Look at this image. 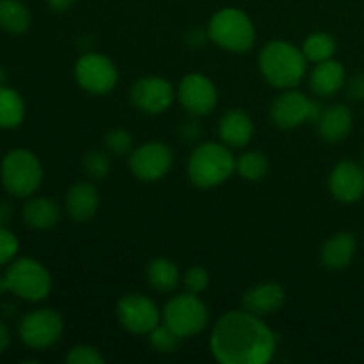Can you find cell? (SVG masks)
<instances>
[{"instance_id": "cell-1", "label": "cell", "mask_w": 364, "mask_h": 364, "mask_svg": "<svg viewBox=\"0 0 364 364\" xmlns=\"http://www.w3.org/2000/svg\"><path fill=\"white\" fill-rule=\"evenodd\" d=\"M276 348L277 334L247 309L220 316L210 336V352L220 364H267Z\"/></svg>"}, {"instance_id": "cell-2", "label": "cell", "mask_w": 364, "mask_h": 364, "mask_svg": "<svg viewBox=\"0 0 364 364\" xmlns=\"http://www.w3.org/2000/svg\"><path fill=\"white\" fill-rule=\"evenodd\" d=\"M259 73L276 89H294L308 71V59L302 48L283 39L269 41L258 55Z\"/></svg>"}, {"instance_id": "cell-3", "label": "cell", "mask_w": 364, "mask_h": 364, "mask_svg": "<svg viewBox=\"0 0 364 364\" xmlns=\"http://www.w3.org/2000/svg\"><path fill=\"white\" fill-rule=\"evenodd\" d=\"M237 159L224 142H203L187 160V176L198 188H213L231 178Z\"/></svg>"}, {"instance_id": "cell-4", "label": "cell", "mask_w": 364, "mask_h": 364, "mask_svg": "<svg viewBox=\"0 0 364 364\" xmlns=\"http://www.w3.org/2000/svg\"><path fill=\"white\" fill-rule=\"evenodd\" d=\"M206 34L219 48L245 53L255 46L256 27L247 13L238 7H223L208 21Z\"/></svg>"}, {"instance_id": "cell-5", "label": "cell", "mask_w": 364, "mask_h": 364, "mask_svg": "<svg viewBox=\"0 0 364 364\" xmlns=\"http://www.w3.org/2000/svg\"><path fill=\"white\" fill-rule=\"evenodd\" d=\"M2 291H11L28 302H41L52 291V276L38 259H13L2 276Z\"/></svg>"}, {"instance_id": "cell-6", "label": "cell", "mask_w": 364, "mask_h": 364, "mask_svg": "<svg viewBox=\"0 0 364 364\" xmlns=\"http://www.w3.org/2000/svg\"><path fill=\"white\" fill-rule=\"evenodd\" d=\"M41 160L25 148H14L0 164V181L7 194L14 198H31L43 183Z\"/></svg>"}, {"instance_id": "cell-7", "label": "cell", "mask_w": 364, "mask_h": 364, "mask_svg": "<svg viewBox=\"0 0 364 364\" xmlns=\"http://www.w3.org/2000/svg\"><path fill=\"white\" fill-rule=\"evenodd\" d=\"M162 322L173 329L181 340L203 333L210 323V313L199 295L178 294L162 308Z\"/></svg>"}, {"instance_id": "cell-8", "label": "cell", "mask_w": 364, "mask_h": 364, "mask_svg": "<svg viewBox=\"0 0 364 364\" xmlns=\"http://www.w3.org/2000/svg\"><path fill=\"white\" fill-rule=\"evenodd\" d=\"M73 73L78 87L95 96L110 92L119 80V73L112 59L98 52L82 53L75 63Z\"/></svg>"}, {"instance_id": "cell-9", "label": "cell", "mask_w": 364, "mask_h": 364, "mask_svg": "<svg viewBox=\"0 0 364 364\" xmlns=\"http://www.w3.org/2000/svg\"><path fill=\"white\" fill-rule=\"evenodd\" d=\"M116 316L119 326L127 333L148 336L162 322V309L151 297L134 291V294L123 295L117 301Z\"/></svg>"}, {"instance_id": "cell-10", "label": "cell", "mask_w": 364, "mask_h": 364, "mask_svg": "<svg viewBox=\"0 0 364 364\" xmlns=\"http://www.w3.org/2000/svg\"><path fill=\"white\" fill-rule=\"evenodd\" d=\"M64 320L55 309L41 308L28 311L18 326V334L25 347L32 350H45L60 340Z\"/></svg>"}, {"instance_id": "cell-11", "label": "cell", "mask_w": 364, "mask_h": 364, "mask_svg": "<svg viewBox=\"0 0 364 364\" xmlns=\"http://www.w3.org/2000/svg\"><path fill=\"white\" fill-rule=\"evenodd\" d=\"M323 107L309 100L304 92L287 89L274 100L270 107V119L281 130H294L306 121H318Z\"/></svg>"}, {"instance_id": "cell-12", "label": "cell", "mask_w": 364, "mask_h": 364, "mask_svg": "<svg viewBox=\"0 0 364 364\" xmlns=\"http://www.w3.org/2000/svg\"><path fill=\"white\" fill-rule=\"evenodd\" d=\"M174 162V153L162 141H149L128 155L132 174L144 183H153L166 176Z\"/></svg>"}, {"instance_id": "cell-13", "label": "cell", "mask_w": 364, "mask_h": 364, "mask_svg": "<svg viewBox=\"0 0 364 364\" xmlns=\"http://www.w3.org/2000/svg\"><path fill=\"white\" fill-rule=\"evenodd\" d=\"M174 98H176V91H174L173 84L159 75L139 78L130 89V100L135 109L149 114V116L166 112L173 105Z\"/></svg>"}, {"instance_id": "cell-14", "label": "cell", "mask_w": 364, "mask_h": 364, "mask_svg": "<svg viewBox=\"0 0 364 364\" xmlns=\"http://www.w3.org/2000/svg\"><path fill=\"white\" fill-rule=\"evenodd\" d=\"M176 98L192 116H206L219 102V92L210 77L203 73H188L180 80Z\"/></svg>"}, {"instance_id": "cell-15", "label": "cell", "mask_w": 364, "mask_h": 364, "mask_svg": "<svg viewBox=\"0 0 364 364\" xmlns=\"http://www.w3.org/2000/svg\"><path fill=\"white\" fill-rule=\"evenodd\" d=\"M329 192L340 203H358L364 196V169L354 160H341L329 174Z\"/></svg>"}, {"instance_id": "cell-16", "label": "cell", "mask_w": 364, "mask_h": 364, "mask_svg": "<svg viewBox=\"0 0 364 364\" xmlns=\"http://www.w3.org/2000/svg\"><path fill=\"white\" fill-rule=\"evenodd\" d=\"M64 208L75 223H89L100 208V192L96 185L84 180L71 185L64 198Z\"/></svg>"}, {"instance_id": "cell-17", "label": "cell", "mask_w": 364, "mask_h": 364, "mask_svg": "<svg viewBox=\"0 0 364 364\" xmlns=\"http://www.w3.org/2000/svg\"><path fill=\"white\" fill-rule=\"evenodd\" d=\"M287 299V291L276 281H267L249 288L242 297V306L258 316L274 315L279 311Z\"/></svg>"}, {"instance_id": "cell-18", "label": "cell", "mask_w": 364, "mask_h": 364, "mask_svg": "<svg viewBox=\"0 0 364 364\" xmlns=\"http://www.w3.org/2000/svg\"><path fill=\"white\" fill-rule=\"evenodd\" d=\"M352 127H354V114L347 105H341V103L323 109L316 121L318 135L322 141L331 142V144L345 141L352 132Z\"/></svg>"}, {"instance_id": "cell-19", "label": "cell", "mask_w": 364, "mask_h": 364, "mask_svg": "<svg viewBox=\"0 0 364 364\" xmlns=\"http://www.w3.org/2000/svg\"><path fill=\"white\" fill-rule=\"evenodd\" d=\"M219 139L228 148H245L255 135L251 116L240 109H231L219 119Z\"/></svg>"}, {"instance_id": "cell-20", "label": "cell", "mask_w": 364, "mask_h": 364, "mask_svg": "<svg viewBox=\"0 0 364 364\" xmlns=\"http://www.w3.org/2000/svg\"><path fill=\"white\" fill-rule=\"evenodd\" d=\"M358 251V240L348 231L334 233L320 249V263L327 270H345L354 259Z\"/></svg>"}, {"instance_id": "cell-21", "label": "cell", "mask_w": 364, "mask_h": 364, "mask_svg": "<svg viewBox=\"0 0 364 364\" xmlns=\"http://www.w3.org/2000/svg\"><path fill=\"white\" fill-rule=\"evenodd\" d=\"M345 82H347V73H345L343 64L334 59L316 63L311 70V75H309L311 91L315 95L323 96V98L336 95L340 89L345 87Z\"/></svg>"}, {"instance_id": "cell-22", "label": "cell", "mask_w": 364, "mask_h": 364, "mask_svg": "<svg viewBox=\"0 0 364 364\" xmlns=\"http://www.w3.org/2000/svg\"><path fill=\"white\" fill-rule=\"evenodd\" d=\"M21 217L28 228L38 231L50 230L57 226L60 217V208L50 198H31L21 208Z\"/></svg>"}, {"instance_id": "cell-23", "label": "cell", "mask_w": 364, "mask_h": 364, "mask_svg": "<svg viewBox=\"0 0 364 364\" xmlns=\"http://www.w3.org/2000/svg\"><path fill=\"white\" fill-rule=\"evenodd\" d=\"M146 279L153 290L160 294H171L181 281L180 267L169 258H153L146 265Z\"/></svg>"}, {"instance_id": "cell-24", "label": "cell", "mask_w": 364, "mask_h": 364, "mask_svg": "<svg viewBox=\"0 0 364 364\" xmlns=\"http://www.w3.org/2000/svg\"><path fill=\"white\" fill-rule=\"evenodd\" d=\"M31 11L20 0H0V28L9 34H23L31 27Z\"/></svg>"}, {"instance_id": "cell-25", "label": "cell", "mask_w": 364, "mask_h": 364, "mask_svg": "<svg viewBox=\"0 0 364 364\" xmlns=\"http://www.w3.org/2000/svg\"><path fill=\"white\" fill-rule=\"evenodd\" d=\"M25 119V102L21 95L7 85H0V128L13 130Z\"/></svg>"}, {"instance_id": "cell-26", "label": "cell", "mask_w": 364, "mask_h": 364, "mask_svg": "<svg viewBox=\"0 0 364 364\" xmlns=\"http://www.w3.org/2000/svg\"><path fill=\"white\" fill-rule=\"evenodd\" d=\"M269 159L263 151L252 149V151L242 153L237 159L235 173L240 174L245 181H259L269 173Z\"/></svg>"}, {"instance_id": "cell-27", "label": "cell", "mask_w": 364, "mask_h": 364, "mask_svg": "<svg viewBox=\"0 0 364 364\" xmlns=\"http://www.w3.org/2000/svg\"><path fill=\"white\" fill-rule=\"evenodd\" d=\"M302 52L308 63H322V60L333 59L336 53V41L327 32H313L302 43Z\"/></svg>"}, {"instance_id": "cell-28", "label": "cell", "mask_w": 364, "mask_h": 364, "mask_svg": "<svg viewBox=\"0 0 364 364\" xmlns=\"http://www.w3.org/2000/svg\"><path fill=\"white\" fill-rule=\"evenodd\" d=\"M110 153L102 151V149H91L84 155L82 160V166H84L85 174H87L91 180L102 181L109 176L110 173Z\"/></svg>"}, {"instance_id": "cell-29", "label": "cell", "mask_w": 364, "mask_h": 364, "mask_svg": "<svg viewBox=\"0 0 364 364\" xmlns=\"http://www.w3.org/2000/svg\"><path fill=\"white\" fill-rule=\"evenodd\" d=\"M148 341L151 345V348L159 354H173L176 352V348L180 347L181 338L174 333L173 329L166 326L164 322H160L151 333L148 334Z\"/></svg>"}, {"instance_id": "cell-30", "label": "cell", "mask_w": 364, "mask_h": 364, "mask_svg": "<svg viewBox=\"0 0 364 364\" xmlns=\"http://www.w3.org/2000/svg\"><path fill=\"white\" fill-rule=\"evenodd\" d=\"M103 144H105L107 151L114 156H127L135 149L134 137L124 128H114V130L107 132L103 137Z\"/></svg>"}, {"instance_id": "cell-31", "label": "cell", "mask_w": 364, "mask_h": 364, "mask_svg": "<svg viewBox=\"0 0 364 364\" xmlns=\"http://www.w3.org/2000/svg\"><path fill=\"white\" fill-rule=\"evenodd\" d=\"M68 364H105V358L91 345H75L66 354Z\"/></svg>"}, {"instance_id": "cell-32", "label": "cell", "mask_w": 364, "mask_h": 364, "mask_svg": "<svg viewBox=\"0 0 364 364\" xmlns=\"http://www.w3.org/2000/svg\"><path fill=\"white\" fill-rule=\"evenodd\" d=\"M183 283L187 291H191V294H203V291L210 287V272L201 265L191 267V269L185 272Z\"/></svg>"}, {"instance_id": "cell-33", "label": "cell", "mask_w": 364, "mask_h": 364, "mask_svg": "<svg viewBox=\"0 0 364 364\" xmlns=\"http://www.w3.org/2000/svg\"><path fill=\"white\" fill-rule=\"evenodd\" d=\"M20 242L18 237L7 226H0V265H9L18 255Z\"/></svg>"}, {"instance_id": "cell-34", "label": "cell", "mask_w": 364, "mask_h": 364, "mask_svg": "<svg viewBox=\"0 0 364 364\" xmlns=\"http://www.w3.org/2000/svg\"><path fill=\"white\" fill-rule=\"evenodd\" d=\"M345 91H347L348 100H354V102H361L364 100V73L355 75V77L348 78L345 82Z\"/></svg>"}, {"instance_id": "cell-35", "label": "cell", "mask_w": 364, "mask_h": 364, "mask_svg": "<svg viewBox=\"0 0 364 364\" xmlns=\"http://www.w3.org/2000/svg\"><path fill=\"white\" fill-rule=\"evenodd\" d=\"M75 2L77 0H46L50 9L55 11V13H66V11H70L75 6Z\"/></svg>"}, {"instance_id": "cell-36", "label": "cell", "mask_w": 364, "mask_h": 364, "mask_svg": "<svg viewBox=\"0 0 364 364\" xmlns=\"http://www.w3.org/2000/svg\"><path fill=\"white\" fill-rule=\"evenodd\" d=\"M11 338H13V336H11L9 327H7L4 322H0V354H4V352L9 348Z\"/></svg>"}, {"instance_id": "cell-37", "label": "cell", "mask_w": 364, "mask_h": 364, "mask_svg": "<svg viewBox=\"0 0 364 364\" xmlns=\"http://www.w3.org/2000/svg\"><path fill=\"white\" fill-rule=\"evenodd\" d=\"M13 217V208L9 203H0V226H7Z\"/></svg>"}, {"instance_id": "cell-38", "label": "cell", "mask_w": 364, "mask_h": 364, "mask_svg": "<svg viewBox=\"0 0 364 364\" xmlns=\"http://www.w3.org/2000/svg\"><path fill=\"white\" fill-rule=\"evenodd\" d=\"M199 134H201V130H199V127H196L194 123H188V124H185V127H183L185 137L196 139V137H199Z\"/></svg>"}, {"instance_id": "cell-39", "label": "cell", "mask_w": 364, "mask_h": 364, "mask_svg": "<svg viewBox=\"0 0 364 364\" xmlns=\"http://www.w3.org/2000/svg\"><path fill=\"white\" fill-rule=\"evenodd\" d=\"M7 82V71L0 66V85H6Z\"/></svg>"}, {"instance_id": "cell-40", "label": "cell", "mask_w": 364, "mask_h": 364, "mask_svg": "<svg viewBox=\"0 0 364 364\" xmlns=\"http://www.w3.org/2000/svg\"><path fill=\"white\" fill-rule=\"evenodd\" d=\"M0 294H4L2 291V276H0Z\"/></svg>"}, {"instance_id": "cell-41", "label": "cell", "mask_w": 364, "mask_h": 364, "mask_svg": "<svg viewBox=\"0 0 364 364\" xmlns=\"http://www.w3.org/2000/svg\"><path fill=\"white\" fill-rule=\"evenodd\" d=\"M363 169H364V160H363Z\"/></svg>"}]
</instances>
